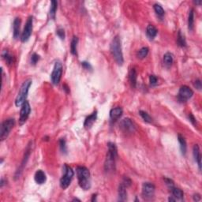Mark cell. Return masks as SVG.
I'll return each instance as SVG.
<instances>
[{"label": "cell", "mask_w": 202, "mask_h": 202, "mask_svg": "<svg viewBox=\"0 0 202 202\" xmlns=\"http://www.w3.org/2000/svg\"><path fill=\"white\" fill-rule=\"evenodd\" d=\"M108 150H107V157L105 161V171H114L115 170V161L118 157L116 145L112 142H109L107 144Z\"/></svg>", "instance_id": "6da1fadb"}, {"label": "cell", "mask_w": 202, "mask_h": 202, "mask_svg": "<svg viewBox=\"0 0 202 202\" xmlns=\"http://www.w3.org/2000/svg\"><path fill=\"white\" fill-rule=\"evenodd\" d=\"M77 175L79 186L84 190H88L91 188V178L89 170L85 167L79 166L77 168Z\"/></svg>", "instance_id": "7a4b0ae2"}, {"label": "cell", "mask_w": 202, "mask_h": 202, "mask_svg": "<svg viewBox=\"0 0 202 202\" xmlns=\"http://www.w3.org/2000/svg\"><path fill=\"white\" fill-rule=\"evenodd\" d=\"M111 52L112 54L114 61L116 62L118 65L122 66L123 64V54L122 51V45H121V40L118 35L115 36L113 38L111 43Z\"/></svg>", "instance_id": "3957f363"}, {"label": "cell", "mask_w": 202, "mask_h": 202, "mask_svg": "<svg viewBox=\"0 0 202 202\" xmlns=\"http://www.w3.org/2000/svg\"><path fill=\"white\" fill-rule=\"evenodd\" d=\"M31 85H32V80L31 79H28L25 82H23V84L21 85V88H20L19 92L17 94V98L15 99L16 107H21L23 105V103L26 101L27 96L29 93V90Z\"/></svg>", "instance_id": "277c9868"}, {"label": "cell", "mask_w": 202, "mask_h": 202, "mask_svg": "<svg viewBox=\"0 0 202 202\" xmlns=\"http://www.w3.org/2000/svg\"><path fill=\"white\" fill-rule=\"evenodd\" d=\"M63 171H64V175L60 179V186L62 189H65L70 186L71 181H72V179L74 177V171L67 164H64Z\"/></svg>", "instance_id": "5b68a950"}, {"label": "cell", "mask_w": 202, "mask_h": 202, "mask_svg": "<svg viewBox=\"0 0 202 202\" xmlns=\"http://www.w3.org/2000/svg\"><path fill=\"white\" fill-rule=\"evenodd\" d=\"M14 125H15L14 118H8L4 122H2V125H1V129H0V139L1 141H4L5 139H6V137H8Z\"/></svg>", "instance_id": "8992f818"}, {"label": "cell", "mask_w": 202, "mask_h": 202, "mask_svg": "<svg viewBox=\"0 0 202 202\" xmlns=\"http://www.w3.org/2000/svg\"><path fill=\"white\" fill-rule=\"evenodd\" d=\"M62 74H63V64L61 63V62L57 61L55 63L53 70L51 74V80L55 85H59L60 80H61Z\"/></svg>", "instance_id": "52a82bcc"}, {"label": "cell", "mask_w": 202, "mask_h": 202, "mask_svg": "<svg viewBox=\"0 0 202 202\" xmlns=\"http://www.w3.org/2000/svg\"><path fill=\"white\" fill-rule=\"evenodd\" d=\"M32 148H33V141H30L29 143V145H27L26 147V149H25V155H24V158H23L22 160V162H21V165H20V167L18 168V169H17V171L15 173V176H14V177H15V179L20 178L21 175L22 174L23 171H24V168H25V167L26 166L27 161L29 160V156H30L31 152H32Z\"/></svg>", "instance_id": "ba28073f"}, {"label": "cell", "mask_w": 202, "mask_h": 202, "mask_svg": "<svg viewBox=\"0 0 202 202\" xmlns=\"http://www.w3.org/2000/svg\"><path fill=\"white\" fill-rule=\"evenodd\" d=\"M193 95V92L187 85H182L179 88L178 94V99L180 103H186L189 100Z\"/></svg>", "instance_id": "9c48e42d"}, {"label": "cell", "mask_w": 202, "mask_h": 202, "mask_svg": "<svg viewBox=\"0 0 202 202\" xmlns=\"http://www.w3.org/2000/svg\"><path fill=\"white\" fill-rule=\"evenodd\" d=\"M33 16L29 17L28 20H27L26 23H25V28L22 32V34L21 36V40L22 42H26L30 38L32 33H33Z\"/></svg>", "instance_id": "30bf717a"}, {"label": "cell", "mask_w": 202, "mask_h": 202, "mask_svg": "<svg viewBox=\"0 0 202 202\" xmlns=\"http://www.w3.org/2000/svg\"><path fill=\"white\" fill-rule=\"evenodd\" d=\"M119 128L122 132L126 134H132L136 130L135 125L130 118H123L119 123Z\"/></svg>", "instance_id": "8fae6325"}, {"label": "cell", "mask_w": 202, "mask_h": 202, "mask_svg": "<svg viewBox=\"0 0 202 202\" xmlns=\"http://www.w3.org/2000/svg\"><path fill=\"white\" fill-rule=\"evenodd\" d=\"M31 112V107L30 104L28 101H25L21 106V112H20V118H19V123L20 125H23L27 121L28 118L29 116V114Z\"/></svg>", "instance_id": "7c38bea8"}, {"label": "cell", "mask_w": 202, "mask_h": 202, "mask_svg": "<svg viewBox=\"0 0 202 202\" xmlns=\"http://www.w3.org/2000/svg\"><path fill=\"white\" fill-rule=\"evenodd\" d=\"M155 186L151 182H145L142 186V195L145 198L150 199L154 196Z\"/></svg>", "instance_id": "4fadbf2b"}, {"label": "cell", "mask_w": 202, "mask_h": 202, "mask_svg": "<svg viewBox=\"0 0 202 202\" xmlns=\"http://www.w3.org/2000/svg\"><path fill=\"white\" fill-rule=\"evenodd\" d=\"M123 111H122V107H117L112 108L110 111V118H111V122H115L118 118L122 116Z\"/></svg>", "instance_id": "5bb4252c"}, {"label": "cell", "mask_w": 202, "mask_h": 202, "mask_svg": "<svg viewBox=\"0 0 202 202\" xmlns=\"http://www.w3.org/2000/svg\"><path fill=\"white\" fill-rule=\"evenodd\" d=\"M96 118H97V111H95L92 114H91L89 116H88L85 118L84 122V127L87 129V130L90 129L94 124V122H96Z\"/></svg>", "instance_id": "9a60e30c"}, {"label": "cell", "mask_w": 202, "mask_h": 202, "mask_svg": "<svg viewBox=\"0 0 202 202\" xmlns=\"http://www.w3.org/2000/svg\"><path fill=\"white\" fill-rule=\"evenodd\" d=\"M193 157H194L195 161L198 165L199 171H201V155H200V148H199L198 145H195L193 146Z\"/></svg>", "instance_id": "2e32d148"}, {"label": "cell", "mask_w": 202, "mask_h": 202, "mask_svg": "<svg viewBox=\"0 0 202 202\" xmlns=\"http://www.w3.org/2000/svg\"><path fill=\"white\" fill-rule=\"evenodd\" d=\"M21 19L16 17L13 24V36L14 39H17L20 36V29H21Z\"/></svg>", "instance_id": "e0dca14e"}, {"label": "cell", "mask_w": 202, "mask_h": 202, "mask_svg": "<svg viewBox=\"0 0 202 202\" xmlns=\"http://www.w3.org/2000/svg\"><path fill=\"white\" fill-rule=\"evenodd\" d=\"M34 179L37 184L41 185V184H44V183L45 182L46 180H47V177H46L45 173L42 170H38V171L35 173Z\"/></svg>", "instance_id": "ac0fdd59"}, {"label": "cell", "mask_w": 202, "mask_h": 202, "mask_svg": "<svg viewBox=\"0 0 202 202\" xmlns=\"http://www.w3.org/2000/svg\"><path fill=\"white\" fill-rule=\"evenodd\" d=\"M127 187L124 185L123 183H121L118 187V200L125 201L127 200V192H126Z\"/></svg>", "instance_id": "d6986e66"}, {"label": "cell", "mask_w": 202, "mask_h": 202, "mask_svg": "<svg viewBox=\"0 0 202 202\" xmlns=\"http://www.w3.org/2000/svg\"><path fill=\"white\" fill-rule=\"evenodd\" d=\"M157 33H158V30L154 25H149L147 26L146 34L147 36L149 38V40H153L157 36Z\"/></svg>", "instance_id": "ffe728a7"}, {"label": "cell", "mask_w": 202, "mask_h": 202, "mask_svg": "<svg viewBox=\"0 0 202 202\" xmlns=\"http://www.w3.org/2000/svg\"><path fill=\"white\" fill-rule=\"evenodd\" d=\"M58 7V2L55 0H52L51 2V7H50L49 10V16L52 19L55 20L56 19V10H57Z\"/></svg>", "instance_id": "44dd1931"}, {"label": "cell", "mask_w": 202, "mask_h": 202, "mask_svg": "<svg viewBox=\"0 0 202 202\" xmlns=\"http://www.w3.org/2000/svg\"><path fill=\"white\" fill-rule=\"evenodd\" d=\"M178 140H179V142L180 144V149H181L182 154L183 156H185L186 153V142L185 138L181 134H179L178 135Z\"/></svg>", "instance_id": "7402d4cb"}, {"label": "cell", "mask_w": 202, "mask_h": 202, "mask_svg": "<svg viewBox=\"0 0 202 202\" xmlns=\"http://www.w3.org/2000/svg\"><path fill=\"white\" fill-rule=\"evenodd\" d=\"M193 27H194V10L193 9H191L188 17V29L189 30L192 31Z\"/></svg>", "instance_id": "603a6c76"}, {"label": "cell", "mask_w": 202, "mask_h": 202, "mask_svg": "<svg viewBox=\"0 0 202 202\" xmlns=\"http://www.w3.org/2000/svg\"><path fill=\"white\" fill-rule=\"evenodd\" d=\"M78 36H74L73 37V40L71 41L70 44V52L72 53V55L74 56H78V53H77V47H78Z\"/></svg>", "instance_id": "cb8c5ba5"}, {"label": "cell", "mask_w": 202, "mask_h": 202, "mask_svg": "<svg viewBox=\"0 0 202 202\" xmlns=\"http://www.w3.org/2000/svg\"><path fill=\"white\" fill-rule=\"evenodd\" d=\"M130 84H131L132 87L135 88L136 84H137V72H136V70L134 68H132L130 72Z\"/></svg>", "instance_id": "d4e9b609"}, {"label": "cell", "mask_w": 202, "mask_h": 202, "mask_svg": "<svg viewBox=\"0 0 202 202\" xmlns=\"http://www.w3.org/2000/svg\"><path fill=\"white\" fill-rule=\"evenodd\" d=\"M172 193V195L173 197H175L176 199H179V200H182L184 197V193H183L182 190L180 189L179 188H176V187L174 186L172 189H171Z\"/></svg>", "instance_id": "484cf974"}, {"label": "cell", "mask_w": 202, "mask_h": 202, "mask_svg": "<svg viewBox=\"0 0 202 202\" xmlns=\"http://www.w3.org/2000/svg\"><path fill=\"white\" fill-rule=\"evenodd\" d=\"M177 43L179 46L182 47V48H185L186 47V41L185 36L184 35L182 34L181 31H179L177 36Z\"/></svg>", "instance_id": "4316f807"}, {"label": "cell", "mask_w": 202, "mask_h": 202, "mask_svg": "<svg viewBox=\"0 0 202 202\" xmlns=\"http://www.w3.org/2000/svg\"><path fill=\"white\" fill-rule=\"evenodd\" d=\"M173 55L170 52H167L164 56V64L168 67H170L173 63Z\"/></svg>", "instance_id": "83f0119b"}, {"label": "cell", "mask_w": 202, "mask_h": 202, "mask_svg": "<svg viewBox=\"0 0 202 202\" xmlns=\"http://www.w3.org/2000/svg\"><path fill=\"white\" fill-rule=\"evenodd\" d=\"M153 8H154V10H155V12H156V13H157L159 17H162L164 15L165 11H164V8L162 7V6H161L160 4H159V3L154 4Z\"/></svg>", "instance_id": "f1b7e54d"}, {"label": "cell", "mask_w": 202, "mask_h": 202, "mask_svg": "<svg viewBox=\"0 0 202 202\" xmlns=\"http://www.w3.org/2000/svg\"><path fill=\"white\" fill-rule=\"evenodd\" d=\"M149 48H147V47H144L141 49H140L137 52V57L139 58V59H145L147 56H148V54H149Z\"/></svg>", "instance_id": "f546056e"}, {"label": "cell", "mask_w": 202, "mask_h": 202, "mask_svg": "<svg viewBox=\"0 0 202 202\" xmlns=\"http://www.w3.org/2000/svg\"><path fill=\"white\" fill-rule=\"evenodd\" d=\"M2 56L4 59H5V61L6 62L7 64L10 65L13 63V56L11 55H10V53L8 52V51H4L2 54Z\"/></svg>", "instance_id": "4dcf8cb0"}, {"label": "cell", "mask_w": 202, "mask_h": 202, "mask_svg": "<svg viewBox=\"0 0 202 202\" xmlns=\"http://www.w3.org/2000/svg\"><path fill=\"white\" fill-rule=\"evenodd\" d=\"M139 114L141 116V118H143L145 122H149V123H152V122H153V118H152V117H151L146 111H140Z\"/></svg>", "instance_id": "1f68e13d"}, {"label": "cell", "mask_w": 202, "mask_h": 202, "mask_svg": "<svg viewBox=\"0 0 202 202\" xmlns=\"http://www.w3.org/2000/svg\"><path fill=\"white\" fill-rule=\"evenodd\" d=\"M59 146H60V150H61L62 153L67 154V143H66V140L64 138H61L59 140Z\"/></svg>", "instance_id": "d6a6232c"}, {"label": "cell", "mask_w": 202, "mask_h": 202, "mask_svg": "<svg viewBox=\"0 0 202 202\" xmlns=\"http://www.w3.org/2000/svg\"><path fill=\"white\" fill-rule=\"evenodd\" d=\"M40 57L38 54L33 53V55H32V56H31V63H32L33 65H36L37 62L40 60Z\"/></svg>", "instance_id": "836d02e7"}, {"label": "cell", "mask_w": 202, "mask_h": 202, "mask_svg": "<svg viewBox=\"0 0 202 202\" xmlns=\"http://www.w3.org/2000/svg\"><path fill=\"white\" fill-rule=\"evenodd\" d=\"M56 34H57V36H59L61 40H64V39H65V31H64L63 29H62V28H59V29H57Z\"/></svg>", "instance_id": "e575fe53"}, {"label": "cell", "mask_w": 202, "mask_h": 202, "mask_svg": "<svg viewBox=\"0 0 202 202\" xmlns=\"http://www.w3.org/2000/svg\"><path fill=\"white\" fill-rule=\"evenodd\" d=\"M165 182H166V185L168 186V187L170 189H172L174 186H175V183H174V181L171 179H168V178H164V179Z\"/></svg>", "instance_id": "d590c367"}, {"label": "cell", "mask_w": 202, "mask_h": 202, "mask_svg": "<svg viewBox=\"0 0 202 202\" xmlns=\"http://www.w3.org/2000/svg\"><path fill=\"white\" fill-rule=\"evenodd\" d=\"M149 82H150L151 85H157V82H158V79L155 75H150L149 77Z\"/></svg>", "instance_id": "8d00e7d4"}, {"label": "cell", "mask_w": 202, "mask_h": 202, "mask_svg": "<svg viewBox=\"0 0 202 202\" xmlns=\"http://www.w3.org/2000/svg\"><path fill=\"white\" fill-rule=\"evenodd\" d=\"M81 66L84 67L85 70H91L92 69V66L90 65V63H88V62H82Z\"/></svg>", "instance_id": "74e56055"}, {"label": "cell", "mask_w": 202, "mask_h": 202, "mask_svg": "<svg viewBox=\"0 0 202 202\" xmlns=\"http://www.w3.org/2000/svg\"><path fill=\"white\" fill-rule=\"evenodd\" d=\"M194 87H196V88H197L198 90L201 89V81L200 80L197 79L194 81Z\"/></svg>", "instance_id": "f35d334b"}, {"label": "cell", "mask_w": 202, "mask_h": 202, "mask_svg": "<svg viewBox=\"0 0 202 202\" xmlns=\"http://www.w3.org/2000/svg\"><path fill=\"white\" fill-rule=\"evenodd\" d=\"M188 118H189V121H190V122H192V123L193 124V125H194V124L196 123V119H195L194 116H193V115L192 114H189V116H188Z\"/></svg>", "instance_id": "ab89813d"}, {"label": "cell", "mask_w": 202, "mask_h": 202, "mask_svg": "<svg viewBox=\"0 0 202 202\" xmlns=\"http://www.w3.org/2000/svg\"><path fill=\"white\" fill-rule=\"evenodd\" d=\"M200 199H201V197H200V195L198 194V193L193 195V200H194V201H199V200H200Z\"/></svg>", "instance_id": "60d3db41"}, {"label": "cell", "mask_w": 202, "mask_h": 202, "mask_svg": "<svg viewBox=\"0 0 202 202\" xmlns=\"http://www.w3.org/2000/svg\"><path fill=\"white\" fill-rule=\"evenodd\" d=\"M6 182H5L4 179H1V183H0V187H1V188H2V187H3V186L6 184Z\"/></svg>", "instance_id": "b9f144b4"}, {"label": "cell", "mask_w": 202, "mask_h": 202, "mask_svg": "<svg viewBox=\"0 0 202 202\" xmlns=\"http://www.w3.org/2000/svg\"><path fill=\"white\" fill-rule=\"evenodd\" d=\"M63 89L65 90L67 93H68V92H70V89H69V87L67 85H63Z\"/></svg>", "instance_id": "7bdbcfd3"}, {"label": "cell", "mask_w": 202, "mask_h": 202, "mask_svg": "<svg viewBox=\"0 0 202 202\" xmlns=\"http://www.w3.org/2000/svg\"><path fill=\"white\" fill-rule=\"evenodd\" d=\"M96 194H93L92 195V201H95L96 200Z\"/></svg>", "instance_id": "ee69618b"}, {"label": "cell", "mask_w": 202, "mask_h": 202, "mask_svg": "<svg viewBox=\"0 0 202 202\" xmlns=\"http://www.w3.org/2000/svg\"><path fill=\"white\" fill-rule=\"evenodd\" d=\"M176 199L175 198H173V197H169V199H168V200L169 201H175Z\"/></svg>", "instance_id": "f6af8a7d"}, {"label": "cell", "mask_w": 202, "mask_h": 202, "mask_svg": "<svg viewBox=\"0 0 202 202\" xmlns=\"http://www.w3.org/2000/svg\"><path fill=\"white\" fill-rule=\"evenodd\" d=\"M194 2L196 4H198V5H200V4H201V1H195Z\"/></svg>", "instance_id": "bcb514c9"}, {"label": "cell", "mask_w": 202, "mask_h": 202, "mask_svg": "<svg viewBox=\"0 0 202 202\" xmlns=\"http://www.w3.org/2000/svg\"><path fill=\"white\" fill-rule=\"evenodd\" d=\"M73 200H74H74H78V201H81V200H79V199H77V198H74Z\"/></svg>", "instance_id": "7dc6e473"}]
</instances>
